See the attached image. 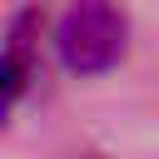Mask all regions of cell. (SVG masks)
Wrapping results in <instances>:
<instances>
[{
  "label": "cell",
  "mask_w": 159,
  "mask_h": 159,
  "mask_svg": "<svg viewBox=\"0 0 159 159\" xmlns=\"http://www.w3.org/2000/svg\"><path fill=\"white\" fill-rule=\"evenodd\" d=\"M129 40V20L109 5V0H80L65 10L60 30H55V50L65 60V70L75 75H104L119 65Z\"/></svg>",
  "instance_id": "1"
},
{
  "label": "cell",
  "mask_w": 159,
  "mask_h": 159,
  "mask_svg": "<svg viewBox=\"0 0 159 159\" xmlns=\"http://www.w3.org/2000/svg\"><path fill=\"white\" fill-rule=\"evenodd\" d=\"M25 84H30V40L15 35V45L0 50V119H5L10 104L25 94Z\"/></svg>",
  "instance_id": "2"
}]
</instances>
